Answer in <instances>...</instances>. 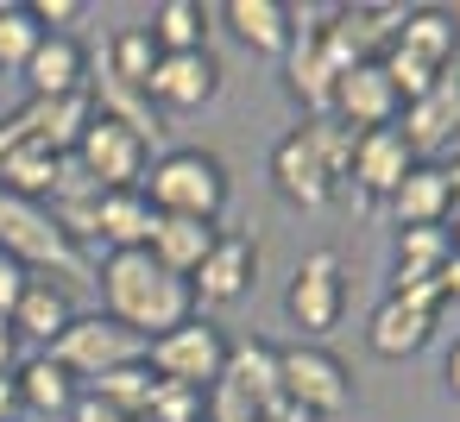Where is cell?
<instances>
[{"label":"cell","instance_id":"37","mask_svg":"<svg viewBox=\"0 0 460 422\" xmlns=\"http://www.w3.org/2000/svg\"><path fill=\"white\" fill-rule=\"evenodd\" d=\"M64 422H127V416H120V409H108L95 391H83V397L70 403V416H64Z\"/></svg>","mask_w":460,"mask_h":422},{"label":"cell","instance_id":"30","mask_svg":"<svg viewBox=\"0 0 460 422\" xmlns=\"http://www.w3.org/2000/svg\"><path fill=\"white\" fill-rule=\"evenodd\" d=\"M158 45H152V32L146 26H127V32H114V45H108V83H120V89H139L146 95V83H152V70H158Z\"/></svg>","mask_w":460,"mask_h":422},{"label":"cell","instance_id":"9","mask_svg":"<svg viewBox=\"0 0 460 422\" xmlns=\"http://www.w3.org/2000/svg\"><path fill=\"white\" fill-rule=\"evenodd\" d=\"M259 284V246H252V233H215V246H208V259L196 265V277H190V303H196V315L202 309H227V303H240L246 290Z\"/></svg>","mask_w":460,"mask_h":422},{"label":"cell","instance_id":"6","mask_svg":"<svg viewBox=\"0 0 460 422\" xmlns=\"http://www.w3.org/2000/svg\"><path fill=\"white\" fill-rule=\"evenodd\" d=\"M45 353H51L76 384H95L102 372L146 359V340H139V334H127V328H120V321H108V315H76V321H70Z\"/></svg>","mask_w":460,"mask_h":422},{"label":"cell","instance_id":"27","mask_svg":"<svg viewBox=\"0 0 460 422\" xmlns=\"http://www.w3.org/2000/svg\"><path fill=\"white\" fill-rule=\"evenodd\" d=\"M58 183H64V158L39 152L32 139H20L7 152V164H0V196H20V202H39L45 208L58 196Z\"/></svg>","mask_w":460,"mask_h":422},{"label":"cell","instance_id":"4","mask_svg":"<svg viewBox=\"0 0 460 422\" xmlns=\"http://www.w3.org/2000/svg\"><path fill=\"white\" fill-rule=\"evenodd\" d=\"M146 365L158 384H183V391H208L221 384V365H227V334L208 321V315H190L177 321L171 334L146 340Z\"/></svg>","mask_w":460,"mask_h":422},{"label":"cell","instance_id":"40","mask_svg":"<svg viewBox=\"0 0 460 422\" xmlns=\"http://www.w3.org/2000/svg\"><path fill=\"white\" fill-rule=\"evenodd\" d=\"M0 422H20V391H13V378H0Z\"/></svg>","mask_w":460,"mask_h":422},{"label":"cell","instance_id":"23","mask_svg":"<svg viewBox=\"0 0 460 422\" xmlns=\"http://www.w3.org/2000/svg\"><path fill=\"white\" fill-rule=\"evenodd\" d=\"M215 221H183V215H158V227H152V240H146V252L171 271V277H196V265L208 259V246H215Z\"/></svg>","mask_w":460,"mask_h":422},{"label":"cell","instance_id":"25","mask_svg":"<svg viewBox=\"0 0 460 422\" xmlns=\"http://www.w3.org/2000/svg\"><path fill=\"white\" fill-rule=\"evenodd\" d=\"M7 321H13V334H20V340H45V347H51V340L76 321V309H70V290H64V284L32 277V284L20 290V303H13V315H7Z\"/></svg>","mask_w":460,"mask_h":422},{"label":"cell","instance_id":"11","mask_svg":"<svg viewBox=\"0 0 460 422\" xmlns=\"http://www.w3.org/2000/svg\"><path fill=\"white\" fill-rule=\"evenodd\" d=\"M215 89H221L215 51H183V57H158V70L146 83V101L164 108V114H196L202 101H215Z\"/></svg>","mask_w":460,"mask_h":422},{"label":"cell","instance_id":"41","mask_svg":"<svg viewBox=\"0 0 460 422\" xmlns=\"http://www.w3.org/2000/svg\"><path fill=\"white\" fill-rule=\"evenodd\" d=\"M441 378H447V391H454V397H460V340H454V347H447V359H441Z\"/></svg>","mask_w":460,"mask_h":422},{"label":"cell","instance_id":"36","mask_svg":"<svg viewBox=\"0 0 460 422\" xmlns=\"http://www.w3.org/2000/svg\"><path fill=\"white\" fill-rule=\"evenodd\" d=\"M32 284V271L20 265V259H7L0 252V315H13V303H20V290Z\"/></svg>","mask_w":460,"mask_h":422},{"label":"cell","instance_id":"38","mask_svg":"<svg viewBox=\"0 0 460 422\" xmlns=\"http://www.w3.org/2000/svg\"><path fill=\"white\" fill-rule=\"evenodd\" d=\"M20 372V334H13V321L0 315V378H13Z\"/></svg>","mask_w":460,"mask_h":422},{"label":"cell","instance_id":"19","mask_svg":"<svg viewBox=\"0 0 460 422\" xmlns=\"http://www.w3.org/2000/svg\"><path fill=\"white\" fill-rule=\"evenodd\" d=\"M221 20L259 57H284L290 51V32H296V7H284V0H227Z\"/></svg>","mask_w":460,"mask_h":422},{"label":"cell","instance_id":"34","mask_svg":"<svg viewBox=\"0 0 460 422\" xmlns=\"http://www.w3.org/2000/svg\"><path fill=\"white\" fill-rule=\"evenodd\" d=\"M146 422H202V391H183V384H158Z\"/></svg>","mask_w":460,"mask_h":422},{"label":"cell","instance_id":"16","mask_svg":"<svg viewBox=\"0 0 460 422\" xmlns=\"http://www.w3.org/2000/svg\"><path fill=\"white\" fill-rule=\"evenodd\" d=\"M284 89L309 108V120H322L334 108V70L322 57V26H296L290 51H284Z\"/></svg>","mask_w":460,"mask_h":422},{"label":"cell","instance_id":"1","mask_svg":"<svg viewBox=\"0 0 460 422\" xmlns=\"http://www.w3.org/2000/svg\"><path fill=\"white\" fill-rule=\"evenodd\" d=\"M95 284H102V303H108L102 315L120 321V328L139 334V340H158V334H171L177 321L196 315L190 284L171 277L152 252H108V259L95 265Z\"/></svg>","mask_w":460,"mask_h":422},{"label":"cell","instance_id":"14","mask_svg":"<svg viewBox=\"0 0 460 422\" xmlns=\"http://www.w3.org/2000/svg\"><path fill=\"white\" fill-rule=\"evenodd\" d=\"M422 158L403 145V133L397 127H378V133H359L353 139V171H347V183H359L366 196H378V202H391V189L416 171Z\"/></svg>","mask_w":460,"mask_h":422},{"label":"cell","instance_id":"15","mask_svg":"<svg viewBox=\"0 0 460 422\" xmlns=\"http://www.w3.org/2000/svg\"><path fill=\"white\" fill-rule=\"evenodd\" d=\"M397 120H403L397 133H403V145H410L416 158H422V152H441L447 139H460V70H454V76L441 70L435 89H429L422 101H410Z\"/></svg>","mask_w":460,"mask_h":422},{"label":"cell","instance_id":"13","mask_svg":"<svg viewBox=\"0 0 460 422\" xmlns=\"http://www.w3.org/2000/svg\"><path fill=\"white\" fill-rule=\"evenodd\" d=\"M271 189H278L290 208H328V202H334V177L322 171V158H315V145H309L303 127L271 145Z\"/></svg>","mask_w":460,"mask_h":422},{"label":"cell","instance_id":"10","mask_svg":"<svg viewBox=\"0 0 460 422\" xmlns=\"http://www.w3.org/2000/svg\"><path fill=\"white\" fill-rule=\"evenodd\" d=\"M347 133H378V127H397V114H403V101H397V89L385 83V70H378V57L372 64H353L341 83H334V108H328Z\"/></svg>","mask_w":460,"mask_h":422},{"label":"cell","instance_id":"21","mask_svg":"<svg viewBox=\"0 0 460 422\" xmlns=\"http://www.w3.org/2000/svg\"><path fill=\"white\" fill-rule=\"evenodd\" d=\"M221 384H227L234 397H246L252 409H271V403L284 397V384H278V347H271V340H227Z\"/></svg>","mask_w":460,"mask_h":422},{"label":"cell","instance_id":"33","mask_svg":"<svg viewBox=\"0 0 460 422\" xmlns=\"http://www.w3.org/2000/svg\"><path fill=\"white\" fill-rule=\"evenodd\" d=\"M303 133H309V145H315V158H322V171H328V177H334V189H341V183H347V171H353V139H359V133H347V127H341L334 114H322V120H309Z\"/></svg>","mask_w":460,"mask_h":422},{"label":"cell","instance_id":"24","mask_svg":"<svg viewBox=\"0 0 460 422\" xmlns=\"http://www.w3.org/2000/svg\"><path fill=\"white\" fill-rule=\"evenodd\" d=\"M447 171L441 164H416L397 189H391V221L403 227H447Z\"/></svg>","mask_w":460,"mask_h":422},{"label":"cell","instance_id":"31","mask_svg":"<svg viewBox=\"0 0 460 422\" xmlns=\"http://www.w3.org/2000/svg\"><path fill=\"white\" fill-rule=\"evenodd\" d=\"M39 39H45V26L32 20L26 0H0V76H20L32 64Z\"/></svg>","mask_w":460,"mask_h":422},{"label":"cell","instance_id":"35","mask_svg":"<svg viewBox=\"0 0 460 422\" xmlns=\"http://www.w3.org/2000/svg\"><path fill=\"white\" fill-rule=\"evenodd\" d=\"M26 7L45 32H70V20H83V0H26Z\"/></svg>","mask_w":460,"mask_h":422},{"label":"cell","instance_id":"8","mask_svg":"<svg viewBox=\"0 0 460 422\" xmlns=\"http://www.w3.org/2000/svg\"><path fill=\"white\" fill-rule=\"evenodd\" d=\"M341 309H347L341 252L322 246V252H309V259L296 265V277H290V290H284V315H290V328H303V334L322 347V334L341 328Z\"/></svg>","mask_w":460,"mask_h":422},{"label":"cell","instance_id":"17","mask_svg":"<svg viewBox=\"0 0 460 422\" xmlns=\"http://www.w3.org/2000/svg\"><path fill=\"white\" fill-rule=\"evenodd\" d=\"M13 120H20V133H26L39 152L70 158V152H76V139H83V127L95 120V101H89V95H64V101H26Z\"/></svg>","mask_w":460,"mask_h":422},{"label":"cell","instance_id":"29","mask_svg":"<svg viewBox=\"0 0 460 422\" xmlns=\"http://www.w3.org/2000/svg\"><path fill=\"white\" fill-rule=\"evenodd\" d=\"M89 391H95L108 409H120L127 422H146V409H152V397H158V378H152V365H146V359H133V365L102 372Z\"/></svg>","mask_w":460,"mask_h":422},{"label":"cell","instance_id":"22","mask_svg":"<svg viewBox=\"0 0 460 422\" xmlns=\"http://www.w3.org/2000/svg\"><path fill=\"white\" fill-rule=\"evenodd\" d=\"M152 227H158V215H152V202H146L139 189H108V196H95V240H102L108 252H146Z\"/></svg>","mask_w":460,"mask_h":422},{"label":"cell","instance_id":"18","mask_svg":"<svg viewBox=\"0 0 460 422\" xmlns=\"http://www.w3.org/2000/svg\"><path fill=\"white\" fill-rule=\"evenodd\" d=\"M391 45H397L403 57L429 64V70H447V64L460 57V20H454L447 7H403Z\"/></svg>","mask_w":460,"mask_h":422},{"label":"cell","instance_id":"2","mask_svg":"<svg viewBox=\"0 0 460 422\" xmlns=\"http://www.w3.org/2000/svg\"><path fill=\"white\" fill-rule=\"evenodd\" d=\"M139 196L152 202V215H183V221H221L227 208V164L202 145H171L146 164Z\"/></svg>","mask_w":460,"mask_h":422},{"label":"cell","instance_id":"12","mask_svg":"<svg viewBox=\"0 0 460 422\" xmlns=\"http://www.w3.org/2000/svg\"><path fill=\"white\" fill-rule=\"evenodd\" d=\"M32 101H64V95H89V51L76 32H45L32 64L20 70Z\"/></svg>","mask_w":460,"mask_h":422},{"label":"cell","instance_id":"20","mask_svg":"<svg viewBox=\"0 0 460 422\" xmlns=\"http://www.w3.org/2000/svg\"><path fill=\"white\" fill-rule=\"evenodd\" d=\"M429 334H435V315L416 309V303H403V296H385L372 309V321H366V347L378 359H410V353L429 347Z\"/></svg>","mask_w":460,"mask_h":422},{"label":"cell","instance_id":"26","mask_svg":"<svg viewBox=\"0 0 460 422\" xmlns=\"http://www.w3.org/2000/svg\"><path fill=\"white\" fill-rule=\"evenodd\" d=\"M13 391H20V409H32V416H70V403L83 397V384L51 359V353H32V359H20V372H13Z\"/></svg>","mask_w":460,"mask_h":422},{"label":"cell","instance_id":"39","mask_svg":"<svg viewBox=\"0 0 460 422\" xmlns=\"http://www.w3.org/2000/svg\"><path fill=\"white\" fill-rule=\"evenodd\" d=\"M435 284H441V296H447V303H460V252H447V259H441Z\"/></svg>","mask_w":460,"mask_h":422},{"label":"cell","instance_id":"32","mask_svg":"<svg viewBox=\"0 0 460 422\" xmlns=\"http://www.w3.org/2000/svg\"><path fill=\"white\" fill-rule=\"evenodd\" d=\"M447 252H454V240H447V227H403V233H397V284H416V277H435Z\"/></svg>","mask_w":460,"mask_h":422},{"label":"cell","instance_id":"42","mask_svg":"<svg viewBox=\"0 0 460 422\" xmlns=\"http://www.w3.org/2000/svg\"><path fill=\"white\" fill-rule=\"evenodd\" d=\"M447 202H454V208H447V221H454V215H460V164L447 171Z\"/></svg>","mask_w":460,"mask_h":422},{"label":"cell","instance_id":"7","mask_svg":"<svg viewBox=\"0 0 460 422\" xmlns=\"http://www.w3.org/2000/svg\"><path fill=\"white\" fill-rule=\"evenodd\" d=\"M278 384H284V403L309 409L315 422H322V416H341V409H347V397H353L347 365H341L328 347H315V340L278 347Z\"/></svg>","mask_w":460,"mask_h":422},{"label":"cell","instance_id":"5","mask_svg":"<svg viewBox=\"0 0 460 422\" xmlns=\"http://www.w3.org/2000/svg\"><path fill=\"white\" fill-rule=\"evenodd\" d=\"M70 164L83 171V183H89L95 196H108V189H139V177H146V164H152V145H146L133 127L95 114V120L83 127Z\"/></svg>","mask_w":460,"mask_h":422},{"label":"cell","instance_id":"28","mask_svg":"<svg viewBox=\"0 0 460 422\" xmlns=\"http://www.w3.org/2000/svg\"><path fill=\"white\" fill-rule=\"evenodd\" d=\"M208 7L202 0H164V7L152 13V45L164 51V57H183V51H208Z\"/></svg>","mask_w":460,"mask_h":422},{"label":"cell","instance_id":"3","mask_svg":"<svg viewBox=\"0 0 460 422\" xmlns=\"http://www.w3.org/2000/svg\"><path fill=\"white\" fill-rule=\"evenodd\" d=\"M0 252L20 259L32 277L51 271V284H58V277H70V284H95V265H89L83 246L51 221V208L20 202V196H0Z\"/></svg>","mask_w":460,"mask_h":422}]
</instances>
